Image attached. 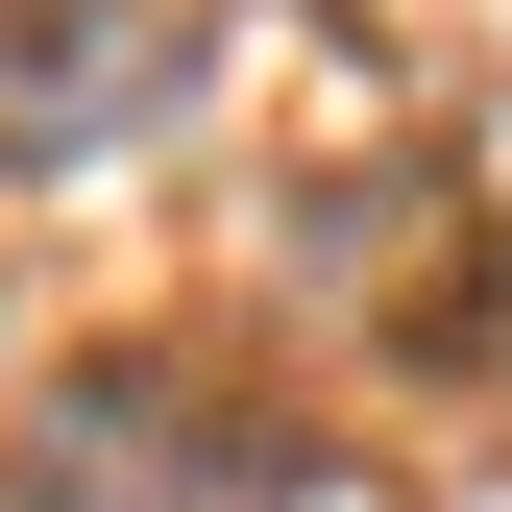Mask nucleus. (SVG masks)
<instances>
[{"instance_id": "nucleus-1", "label": "nucleus", "mask_w": 512, "mask_h": 512, "mask_svg": "<svg viewBox=\"0 0 512 512\" xmlns=\"http://www.w3.org/2000/svg\"><path fill=\"white\" fill-rule=\"evenodd\" d=\"M269 488H293V415L220 342H98L0 439V512H269Z\"/></svg>"}]
</instances>
